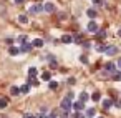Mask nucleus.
Listing matches in <instances>:
<instances>
[{
  "mask_svg": "<svg viewBox=\"0 0 121 118\" xmlns=\"http://www.w3.org/2000/svg\"><path fill=\"white\" fill-rule=\"evenodd\" d=\"M60 108H61L63 111H70V110L73 108V101H71L68 96H65V98L61 100V103H60Z\"/></svg>",
  "mask_w": 121,
  "mask_h": 118,
  "instance_id": "1",
  "label": "nucleus"
},
{
  "mask_svg": "<svg viewBox=\"0 0 121 118\" xmlns=\"http://www.w3.org/2000/svg\"><path fill=\"white\" fill-rule=\"evenodd\" d=\"M86 28H88V32H90V33H96V32L99 30V28H98V23H96L95 20H91V22L88 23V27H86Z\"/></svg>",
  "mask_w": 121,
  "mask_h": 118,
  "instance_id": "2",
  "label": "nucleus"
},
{
  "mask_svg": "<svg viewBox=\"0 0 121 118\" xmlns=\"http://www.w3.org/2000/svg\"><path fill=\"white\" fill-rule=\"evenodd\" d=\"M104 72H106V73H111V75H113V73L116 72V63H113V62L106 63V65H104Z\"/></svg>",
  "mask_w": 121,
  "mask_h": 118,
  "instance_id": "3",
  "label": "nucleus"
},
{
  "mask_svg": "<svg viewBox=\"0 0 121 118\" xmlns=\"http://www.w3.org/2000/svg\"><path fill=\"white\" fill-rule=\"evenodd\" d=\"M73 110H75V111H83V110H85V103L80 101V100H78V101H73Z\"/></svg>",
  "mask_w": 121,
  "mask_h": 118,
  "instance_id": "4",
  "label": "nucleus"
},
{
  "mask_svg": "<svg viewBox=\"0 0 121 118\" xmlns=\"http://www.w3.org/2000/svg\"><path fill=\"white\" fill-rule=\"evenodd\" d=\"M32 48H33V45L32 43H22V47H20V52H23V53H28V52H32Z\"/></svg>",
  "mask_w": 121,
  "mask_h": 118,
  "instance_id": "5",
  "label": "nucleus"
},
{
  "mask_svg": "<svg viewBox=\"0 0 121 118\" xmlns=\"http://www.w3.org/2000/svg\"><path fill=\"white\" fill-rule=\"evenodd\" d=\"M104 53H106V55H109V57H111V55H116V53H118V48H116L114 45H109V47H106Z\"/></svg>",
  "mask_w": 121,
  "mask_h": 118,
  "instance_id": "6",
  "label": "nucleus"
},
{
  "mask_svg": "<svg viewBox=\"0 0 121 118\" xmlns=\"http://www.w3.org/2000/svg\"><path fill=\"white\" fill-rule=\"evenodd\" d=\"M43 10L48 12V14H52V12H55V5H53L52 2H47V4L43 5Z\"/></svg>",
  "mask_w": 121,
  "mask_h": 118,
  "instance_id": "7",
  "label": "nucleus"
},
{
  "mask_svg": "<svg viewBox=\"0 0 121 118\" xmlns=\"http://www.w3.org/2000/svg\"><path fill=\"white\" fill-rule=\"evenodd\" d=\"M43 10V5H40V4H37V5H33V7H30V14H40Z\"/></svg>",
  "mask_w": 121,
  "mask_h": 118,
  "instance_id": "8",
  "label": "nucleus"
},
{
  "mask_svg": "<svg viewBox=\"0 0 121 118\" xmlns=\"http://www.w3.org/2000/svg\"><path fill=\"white\" fill-rule=\"evenodd\" d=\"M86 15H88L91 20H95L96 15H98V12H96V9H88V10H86Z\"/></svg>",
  "mask_w": 121,
  "mask_h": 118,
  "instance_id": "9",
  "label": "nucleus"
},
{
  "mask_svg": "<svg viewBox=\"0 0 121 118\" xmlns=\"http://www.w3.org/2000/svg\"><path fill=\"white\" fill-rule=\"evenodd\" d=\"M113 105H114V101H113L111 98H106V100H103V108H104V110H108V108H111Z\"/></svg>",
  "mask_w": 121,
  "mask_h": 118,
  "instance_id": "10",
  "label": "nucleus"
},
{
  "mask_svg": "<svg viewBox=\"0 0 121 118\" xmlns=\"http://www.w3.org/2000/svg\"><path fill=\"white\" fill-rule=\"evenodd\" d=\"M61 42L63 43H73V35H63L61 37Z\"/></svg>",
  "mask_w": 121,
  "mask_h": 118,
  "instance_id": "11",
  "label": "nucleus"
},
{
  "mask_svg": "<svg viewBox=\"0 0 121 118\" xmlns=\"http://www.w3.org/2000/svg\"><path fill=\"white\" fill-rule=\"evenodd\" d=\"M43 43H45V42H43L42 38H35V40L32 42V45H33V47H37V48H40V47H43Z\"/></svg>",
  "mask_w": 121,
  "mask_h": 118,
  "instance_id": "12",
  "label": "nucleus"
},
{
  "mask_svg": "<svg viewBox=\"0 0 121 118\" xmlns=\"http://www.w3.org/2000/svg\"><path fill=\"white\" fill-rule=\"evenodd\" d=\"M28 91H30V85H28V83H25V85H22V86H20V93L27 95Z\"/></svg>",
  "mask_w": 121,
  "mask_h": 118,
  "instance_id": "13",
  "label": "nucleus"
},
{
  "mask_svg": "<svg viewBox=\"0 0 121 118\" xmlns=\"http://www.w3.org/2000/svg\"><path fill=\"white\" fill-rule=\"evenodd\" d=\"M88 100H90V95H88L86 91H81V93H80V101L85 103V101H88Z\"/></svg>",
  "mask_w": 121,
  "mask_h": 118,
  "instance_id": "14",
  "label": "nucleus"
},
{
  "mask_svg": "<svg viewBox=\"0 0 121 118\" xmlns=\"http://www.w3.org/2000/svg\"><path fill=\"white\" fill-rule=\"evenodd\" d=\"M48 88H50V90H56V88H58V82L50 80V82H48Z\"/></svg>",
  "mask_w": 121,
  "mask_h": 118,
  "instance_id": "15",
  "label": "nucleus"
},
{
  "mask_svg": "<svg viewBox=\"0 0 121 118\" xmlns=\"http://www.w3.org/2000/svg\"><path fill=\"white\" fill-rule=\"evenodd\" d=\"M91 100H93V101H99V100H101V93H99V91L91 93Z\"/></svg>",
  "mask_w": 121,
  "mask_h": 118,
  "instance_id": "16",
  "label": "nucleus"
},
{
  "mask_svg": "<svg viewBox=\"0 0 121 118\" xmlns=\"http://www.w3.org/2000/svg\"><path fill=\"white\" fill-rule=\"evenodd\" d=\"M9 53H10V55H18V53H20V48H17V47H10V48H9Z\"/></svg>",
  "mask_w": 121,
  "mask_h": 118,
  "instance_id": "17",
  "label": "nucleus"
},
{
  "mask_svg": "<svg viewBox=\"0 0 121 118\" xmlns=\"http://www.w3.org/2000/svg\"><path fill=\"white\" fill-rule=\"evenodd\" d=\"M37 73H38V70L35 67H30L28 68V77H37Z\"/></svg>",
  "mask_w": 121,
  "mask_h": 118,
  "instance_id": "18",
  "label": "nucleus"
},
{
  "mask_svg": "<svg viewBox=\"0 0 121 118\" xmlns=\"http://www.w3.org/2000/svg\"><path fill=\"white\" fill-rule=\"evenodd\" d=\"M28 85H37L38 86V80H37V77H28V82H27Z\"/></svg>",
  "mask_w": 121,
  "mask_h": 118,
  "instance_id": "19",
  "label": "nucleus"
},
{
  "mask_svg": "<svg viewBox=\"0 0 121 118\" xmlns=\"http://www.w3.org/2000/svg\"><path fill=\"white\" fill-rule=\"evenodd\" d=\"M95 113H96V110H95V108H88V110H86V118H93V116H95Z\"/></svg>",
  "mask_w": 121,
  "mask_h": 118,
  "instance_id": "20",
  "label": "nucleus"
},
{
  "mask_svg": "<svg viewBox=\"0 0 121 118\" xmlns=\"http://www.w3.org/2000/svg\"><path fill=\"white\" fill-rule=\"evenodd\" d=\"M18 22H20V23H28V17L22 14V15H18Z\"/></svg>",
  "mask_w": 121,
  "mask_h": 118,
  "instance_id": "21",
  "label": "nucleus"
},
{
  "mask_svg": "<svg viewBox=\"0 0 121 118\" xmlns=\"http://www.w3.org/2000/svg\"><path fill=\"white\" fill-rule=\"evenodd\" d=\"M10 93L12 95H20V88L18 86H10Z\"/></svg>",
  "mask_w": 121,
  "mask_h": 118,
  "instance_id": "22",
  "label": "nucleus"
},
{
  "mask_svg": "<svg viewBox=\"0 0 121 118\" xmlns=\"http://www.w3.org/2000/svg\"><path fill=\"white\" fill-rule=\"evenodd\" d=\"M111 78H113L114 82H118V80H121V72H114V73L111 75Z\"/></svg>",
  "mask_w": 121,
  "mask_h": 118,
  "instance_id": "23",
  "label": "nucleus"
},
{
  "mask_svg": "<svg viewBox=\"0 0 121 118\" xmlns=\"http://www.w3.org/2000/svg\"><path fill=\"white\" fill-rule=\"evenodd\" d=\"M7 105H9L7 98H0V108H7Z\"/></svg>",
  "mask_w": 121,
  "mask_h": 118,
  "instance_id": "24",
  "label": "nucleus"
},
{
  "mask_svg": "<svg viewBox=\"0 0 121 118\" xmlns=\"http://www.w3.org/2000/svg\"><path fill=\"white\" fill-rule=\"evenodd\" d=\"M73 42H75V43H83V37H81V35H75V37H73Z\"/></svg>",
  "mask_w": 121,
  "mask_h": 118,
  "instance_id": "25",
  "label": "nucleus"
},
{
  "mask_svg": "<svg viewBox=\"0 0 121 118\" xmlns=\"http://www.w3.org/2000/svg\"><path fill=\"white\" fill-rule=\"evenodd\" d=\"M42 78H43L45 82H50V80H52V75H50V72H45V73L42 75Z\"/></svg>",
  "mask_w": 121,
  "mask_h": 118,
  "instance_id": "26",
  "label": "nucleus"
},
{
  "mask_svg": "<svg viewBox=\"0 0 121 118\" xmlns=\"http://www.w3.org/2000/svg\"><path fill=\"white\" fill-rule=\"evenodd\" d=\"M96 37H98V38H104V37H106V32H104V30H98V32H96Z\"/></svg>",
  "mask_w": 121,
  "mask_h": 118,
  "instance_id": "27",
  "label": "nucleus"
},
{
  "mask_svg": "<svg viewBox=\"0 0 121 118\" xmlns=\"http://www.w3.org/2000/svg\"><path fill=\"white\" fill-rule=\"evenodd\" d=\"M18 42H20V43H27V42H28V37H27V35H22V37H18Z\"/></svg>",
  "mask_w": 121,
  "mask_h": 118,
  "instance_id": "28",
  "label": "nucleus"
},
{
  "mask_svg": "<svg viewBox=\"0 0 121 118\" xmlns=\"http://www.w3.org/2000/svg\"><path fill=\"white\" fill-rule=\"evenodd\" d=\"M106 47H108V45H98V47H96V50H98V52H103V53H104Z\"/></svg>",
  "mask_w": 121,
  "mask_h": 118,
  "instance_id": "29",
  "label": "nucleus"
},
{
  "mask_svg": "<svg viewBox=\"0 0 121 118\" xmlns=\"http://www.w3.org/2000/svg\"><path fill=\"white\" fill-rule=\"evenodd\" d=\"M73 118H85V115H83L81 111H75V115H73Z\"/></svg>",
  "mask_w": 121,
  "mask_h": 118,
  "instance_id": "30",
  "label": "nucleus"
},
{
  "mask_svg": "<svg viewBox=\"0 0 121 118\" xmlns=\"http://www.w3.org/2000/svg\"><path fill=\"white\" fill-rule=\"evenodd\" d=\"M80 62H81V63H88V57H86V55H81V57H80Z\"/></svg>",
  "mask_w": 121,
  "mask_h": 118,
  "instance_id": "31",
  "label": "nucleus"
},
{
  "mask_svg": "<svg viewBox=\"0 0 121 118\" xmlns=\"http://www.w3.org/2000/svg\"><path fill=\"white\" fill-rule=\"evenodd\" d=\"M93 2H95V5H103L104 0H93Z\"/></svg>",
  "mask_w": 121,
  "mask_h": 118,
  "instance_id": "32",
  "label": "nucleus"
},
{
  "mask_svg": "<svg viewBox=\"0 0 121 118\" xmlns=\"http://www.w3.org/2000/svg\"><path fill=\"white\" fill-rule=\"evenodd\" d=\"M23 118H35V115H32V113H25Z\"/></svg>",
  "mask_w": 121,
  "mask_h": 118,
  "instance_id": "33",
  "label": "nucleus"
},
{
  "mask_svg": "<svg viewBox=\"0 0 121 118\" xmlns=\"http://www.w3.org/2000/svg\"><path fill=\"white\" fill-rule=\"evenodd\" d=\"M68 83H70V85H75L76 80H75V78H68Z\"/></svg>",
  "mask_w": 121,
  "mask_h": 118,
  "instance_id": "34",
  "label": "nucleus"
},
{
  "mask_svg": "<svg viewBox=\"0 0 121 118\" xmlns=\"http://www.w3.org/2000/svg\"><path fill=\"white\" fill-rule=\"evenodd\" d=\"M114 106H116V108H121V100H118V101H114Z\"/></svg>",
  "mask_w": 121,
  "mask_h": 118,
  "instance_id": "35",
  "label": "nucleus"
},
{
  "mask_svg": "<svg viewBox=\"0 0 121 118\" xmlns=\"http://www.w3.org/2000/svg\"><path fill=\"white\" fill-rule=\"evenodd\" d=\"M81 45H83V47H85V48H90V42H83V43H81Z\"/></svg>",
  "mask_w": 121,
  "mask_h": 118,
  "instance_id": "36",
  "label": "nucleus"
},
{
  "mask_svg": "<svg viewBox=\"0 0 121 118\" xmlns=\"http://www.w3.org/2000/svg\"><path fill=\"white\" fill-rule=\"evenodd\" d=\"M13 2H15V4H17V5H22V4H23V2H25V0H13Z\"/></svg>",
  "mask_w": 121,
  "mask_h": 118,
  "instance_id": "37",
  "label": "nucleus"
},
{
  "mask_svg": "<svg viewBox=\"0 0 121 118\" xmlns=\"http://www.w3.org/2000/svg\"><path fill=\"white\" fill-rule=\"evenodd\" d=\"M7 43H9V45L12 47V43H13V38H7Z\"/></svg>",
  "mask_w": 121,
  "mask_h": 118,
  "instance_id": "38",
  "label": "nucleus"
},
{
  "mask_svg": "<svg viewBox=\"0 0 121 118\" xmlns=\"http://www.w3.org/2000/svg\"><path fill=\"white\" fill-rule=\"evenodd\" d=\"M66 96H68V98H70V100H73V96H75V93H71V91H70V93H68V95H66Z\"/></svg>",
  "mask_w": 121,
  "mask_h": 118,
  "instance_id": "39",
  "label": "nucleus"
},
{
  "mask_svg": "<svg viewBox=\"0 0 121 118\" xmlns=\"http://www.w3.org/2000/svg\"><path fill=\"white\" fill-rule=\"evenodd\" d=\"M116 67H118V68H119V70H121V58H119V60H118V62H116Z\"/></svg>",
  "mask_w": 121,
  "mask_h": 118,
  "instance_id": "40",
  "label": "nucleus"
},
{
  "mask_svg": "<svg viewBox=\"0 0 121 118\" xmlns=\"http://www.w3.org/2000/svg\"><path fill=\"white\" fill-rule=\"evenodd\" d=\"M118 37H121V28H119V30H118Z\"/></svg>",
  "mask_w": 121,
  "mask_h": 118,
  "instance_id": "41",
  "label": "nucleus"
},
{
  "mask_svg": "<svg viewBox=\"0 0 121 118\" xmlns=\"http://www.w3.org/2000/svg\"><path fill=\"white\" fill-rule=\"evenodd\" d=\"M98 118H103V116H98Z\"/></svg>",
  "mask_w": 121,
  "mask_h": 118,
  "instance_id": "42",
  "label": "nucleus"
}]
</instances>
